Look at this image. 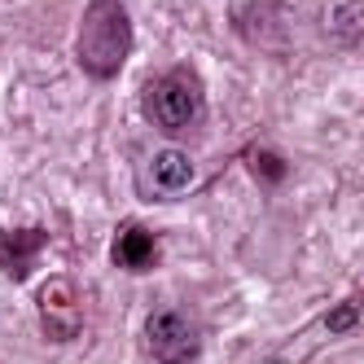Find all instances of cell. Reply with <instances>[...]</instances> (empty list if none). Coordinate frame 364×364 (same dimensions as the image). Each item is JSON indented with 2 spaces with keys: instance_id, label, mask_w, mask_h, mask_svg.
Instances as JSON below:
<instances>
[{
  "instance_id": "6da1fadb",
  "label": "cell",
  "mask_w": 364,
  "mask_h": 364,
  "mask_svg": "<svg viewBox=\"0 0 364 364\" xmlns=\"http://www.w3.org/2000/svg\"><path fill=\"white\" fill-rule=\"evenodd\" d=\"M132 14L123 9V0H88L80 31H75V62L88 80H114L132 58Z\"/></svg>"
},
{
  "instance_id": "7a4b0ae2",
  "label": "cell",
  "mask_w": 364,
  "mask_h": 364,
  "mask_svg": "<svg viewBox=\"0 0 364 364\" xmlns=\"http://www.w3.org/2000/svg\"><path fill=\"white\" fill-rule=\"evenodd\" d=\"M145 114L149 123L167 136H185L202 123L206 114V97H202V80L189 66H171L163 75H154L145 84Z\"/></svg>"
},
{
  "instance_id": "3957f363",
  "label": "cell",
  "mask_w": 364,
  "mask_h": 364,
  "mask_svg": "<svg viewBox=\"0 0 364 364\" xmlns=\"http://www.w3.org/2000/svg\"><path fill=\"white\" fill-rule=\"evenodd\" d=\"M145 351L159 364H198L202 329L180 307H154L145 316Z\"/></svg>"
},
{
  "instance_id": "277c9868",
  "label": "cell",
  "mask_w": 364,
  "mask_h": 364,
  "mask_svg": "<svg viewBox=\"0 0 364 364\" xmlns=\"http://www.w3.org/2000/svg\"><path fill=\"white\" fill-rule=\"evenodd\" d=\"M36 316H40V333L48 343H70L84 329V303H80V285L66 272H53L40 281L36 290Z\"/></svg>"
},
{
  "instance_id": "5b68a950",
  "label": "cell",
  "mask_w": 364,
  "mask_h": 364,
  "mask_svg": "<svg viewBox=\"0 0 364 364\" xmlns=\"http://www.w3.org/2000/svg\"><path fill=\"white\" fill-rule=\"evenodd\" d=\"M193 185H198V163L189 159L185 149H176V145L154 149L149 159H145V167L136 171V193H141L145 202L185 198Z\"/></svg>"
},
{
  "instance_id": "8992f818",
  "label": "cell",
  "mask_w": 364,
  "mask_h": 364,
  "mask_svg": "<svg viewBox=\"0 0 364 364\" xmlns=\"http://www.w3.org/2000/svg\"><path fill=\"white\" fill-rule=\"evenodd\" d=\"M44 246H48L44 228H9V232H0V272L14 277V281H27Z\"/></svg>"
},
{
  "instance_id": "52a82bcc",
  "label": "cell",
  "mask_w": 364,
  "mask_h": 364,
  "mask_svg": "<svg viewBox=\"0 0 364 364\" xmlns=\"http://www.w3.org/2000/svg\"><path fill=\"white\" fill-rule=\"evenodd\" d=\"M110 259H114V268L123 272H149L154 264H159V237L145 228V224H123L114 232V246H110Z\"/></svg>"
},
{
  "instance_id": "ba28073f",
  "label": "cell",
  "mask_w": 364,
  "mask_h": 364,
  "mask_svg": "<svg viewBox=\"0 0 364 364\" xmlns=\"http://www.w3.org/2000/svg\"><path fill=\"white\" fill-rule=\"evenodd\" d=\"M364 329V290H351L347 299H338L333 307L321 311V333L329 338H351Z\"/></svg>"
},
{
  "instance_id": "9c48e42d",
  "label": "cell",
  "mask_w": 364,
  "mask_h": 364,
  "mask_svg": "<svg viewBox=\"0 0 364 364\" xmlns=\"http://www.w3.org/2000/svg\"><path fill=\"white\" fill-rule=\"evenodd\" d=\"M329 36L343 48H351L364 36V0H338L329 9Z\"/></svg>"
},
{
  "instance_id": "30bf717a",
  "label": "cell",
  "mask_w": 364,
  "mask_h": 364,
  "mask_svg": "<svg viewBox=\"0 0 364 364\" xmlns=\"http://www.w3.org/2000/svg\"><path fill=\"white\" fill-rule=\"evenodd\" d=\"M246 163H250V171L264 180V185H281V180H285V159L272 154V149H264V145H255Z\"/></svg>"
}]
</instances>
